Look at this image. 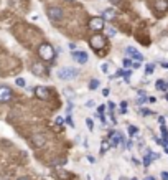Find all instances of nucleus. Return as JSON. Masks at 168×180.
<instances>
[{
	"label": "nucleus",
	"mask_w": 168,
	"mask_h": 180,
	"mask_svg": "<svg viewBox=\"0 0 168 180\" xmlns=\"http://www.w3.org/2000/svg\"><path fill=\"white\" fill-rule=\"evenodd\" d=\"M55 55H56V51H55V48L50 43H43L38 48V56L41 58L43 61H53L55 60Z\"/></svg>",
	"instance_id": "f257e3e1"
},
{
	"label": "nucleus",
	"mask_w": 168,
	"mask_h": 180,
	"mask_svg": "<svg viewBox=\"0 0 168 180\" xmlns=\"http://www.w3.org/2000/svg\"><path fill=\"white\" fill-rule=\"evenodd\" d=\"M79 74V71L76 68H71V66H65V68H60L56 71V76L60 79H65V81H69V79H74Z\"/></svg>",
	"instance_id": "f03ea898"
},
{
	"label": "nucleus",
	"mask_w": 168,
	"mask_h": 180,
	"mask_svg": "<svg viewBox=\"0 0 168 180\" xmlns=\"http://www.w3.org/2000/svg\"><path fill=\"white\" fill-rule=\"evenodd\" d=\"M89 45H91L92 50L99 51L106 46V37H102V35H92L89 38Z\"/></svg>",
	"instance_id": "7ed1b4c3"
},
{
	"label": "nucleus",
	"mask_w": 168,
	"mask_h": 180,
	"mask_svg": "<svg viewBox=\"0 0 168 180\" xmlns=\"http://www.w3.org/2000/svg\"><path fill=\"white\" fill-rule=\"evenodd\" d=\"M46 15H48V18L50 20H53V22H60L63 18V10L60 7H50L48 10H46Z\"/></svg>",
	"instance_id": "20e7f679"
},
{
	"label": "nucleus",
	"mask_w": 168,
	"mask_h": 180,
	"mask_svg": "<svg viewBox=\"0 0 168 180\" xmlns=\"http://www.w3.org/2000/svg\"><path fill=\"white\" fill-rule=\"evenodd\" d=\"M89 28L94 32H99L102 28H106V23H104V18L102 17H94V18L89 20Z\"/></svg>",
	"instance_id": "39448f33"
},
{
	"label": "nucleus",
	"mask_w": 168,
	"mask_h": 180,
	"mask_svg": "<svg viewBox=\"0 0 168 180\" xmlns=\"http://www.w3.org/2000/svg\"><path fill=\"white\" fill-rule=\"evenodd\" d=\"M33 91H35V96L40 98V99H43V101L50 99V91H48V88H45V86H36Z\"/></svg>",
	"instance_id": "423d86ee"
},
{
	"label": "nucleus",
	"mask_w": 168,
	"mask_h": 180,
	"mask_svg": "<svg viewBox=\"0 0 168 180\" xmlns=\"http://www.w3.org/2000/svg\"><path fill=\"white\" fill-rule=\"evenodd\" d=\"M12 89L8 86H0V102H8L12 99Z\"/></svg>",
	"instance_id": "0eeeda50"
},
{
	"label": "nucleus",
	"mask_w": 168,
	"mask_h": 180,
	"mask_svg": "<svg viewBox=\"0 0 168 180\" xmlns=\"http://www.w3.org/2000/svg\"><path fill=\"white\" fill-rule=\"evenodd\" d=\"M71 56L79 65H86V63H88V53H86V51H73Z\"/></svg>",
	"instance_id": "6e6552de"
},
{
	"label": "nucleus",
	"mask_w": 168,
	"mask_h": 180,
	"mask_svg": "<svg viewBox=\"0 0 168 180\" xmlns=\"http://www.w3.org/2000/svg\"><path fill=\"white\" fill-rule=\"evenodd\" d=\"M125 51H127V56H129V58H134L135 61H140V63H142L143 55H142V53H138V51L134 48V46H129V48H127Z\"/></svg>",
	"instance_id": "1a4fd4ad"
},
{
	"label": "nucleus",
	"mask_w": 168,
	"mask_h": 180,
	"mask_svg": "<svg viewBox=\"0 0 168 180\" xmlns=\"http://www.w3.org/2000/svg\"><path fill=\"white\" fill-rule=\"evenodd\" d=\"M153 7L157 12H160V13H163V12L168 10V0H155Z\"/></svg>",
	"instance_id": "9d476101"
},
{
	"label": "nucleus",
	"mask_w": 168,
	"mask_h": 180,
	"mask_svg": "<svg viewBox=\"0 0 168 180\" xmlns=\"http://www.w3.org/2000/svg\"><path fill=\"white\" fill-rule=\"evenodd\" d=\"M31 71H33V74H36V76H43V74L46 73V69H45V66L41 65V63H35V65L31 66Z\"/></svg>",
	"instance_id": "9b49d317"
},
{
	"label": "nucleus",
	"mask_w": 168,
	"mask_h": 180,
	"mask_svg": "<svg viewBox=\"0 0 168 180\" xmlns=\"http://www.w3.org/2000/svg\"><path fill=\"white\" fill-rule=\"evenodd\" d=\"M33 144H35V147H41L46 144V137L43 134H36V136H33Z\"/></svg>",
	"instance_id": "f8f14e48"
},
{
	"label": "nucleus",
	"mask_w": 168,
	"mask_h": 180,
	"mask_svg": "<svg viewBox=\"0 0 168 180\" xmlns=\"http://www.w3.org/2000/svg\"><path fill=\"white\" fill-rule=\"evenodd\" d=\"M102 18L104 20H114L115 18V12L112 8H106L102 12Z\"/></svg>",
	"instance_id": "ddd939ff"
},
{
	"label": "nucleus",
	"mask_w": 168,
	"mask_h": 180,
	"mask_svg": "<svg viewBox=\"0 0 168 180\" xmlns=\"http://www.w3.org/2000/svg\"><path fill=\"white\" fill-rule=\"evenodd\" d=\"M155 86H157V89H160V91H168V84L163 79H158L157 83H155Z\"/></svg>",
	"instance_id": "4468645a"
},
{
	"label": "nucleus",
	"mask_w": 168,
	"mask_h": 180,
	"mask_svg": "<svg viewBox=\"0 0 168 180\" xmlns=\"http://www.w3.org/2000/svg\"><path fill=\"white\" fill-rule=\"evenodd\" d=\"M56 175L60 178H71V173H68L65 170H56Z\"/></svg>",
	"instance_id": "2eb2a0df"
},
{
	"label": "nucleus",
	"mask_w": 168,
	"mask_h": 180,
	"mask_svg": "<svg viewBox=\"0 0 168 180\" xmlns=\"http://www.w3.org/2000/svg\"><path fill=\"white\" fill-rule=\"evenodd\" d=\"M143 165H145V167H148L150 165V162H152V155H150V150H147V155H145V157H143Z\"/></svg>",
	"instance_id": "dca6fc26"
},
{
	"label": "nucleus",
	"mask_w": 168,
	"mask_h": 180,
	"mask_svg": "<svg viewBox=\"0 0 168 180\" xmlns=\"http://www.w3.org/2000/svg\"><path fill=\"white\" fill-rule=\"evenodd\" d=\"M109 147H111V144H109V141H104V142H102V146H101V154L107 152V150H109Z\"/></svg>",
	"instance_id": "f3484780"
},
{
	"label": "nucleus",
	"mask_w": 168,
	"mask_h": 180,
	"mask_svg": "<svg viewBox=\"0 0 168 180\" xmlns=\"http://www.w3.org/2000/svg\"><path fill=\"white\" fill-rule=\"evenodd\" d=\"M115 33H117V32H115V28H112V27H106V35H107V37H114Z\"/></svg>",
	"instance_id": "a211bd4d"
},
{
	"label": "nucleus",
	"mask_w": 168,
	"mask_h": 180,
	"mask_svg": "<svg viewBox=\"0 0 168 180\" xmlns=\"http://www.w3.org/2000/svg\"><path fill=\"white\" fill-rule=\"evenodd\" d=\"M127 131H129L130 136H137V132H138V129L135 126H129V127H127Z\"/></svg>",
	"instance_id": "6ab92c4d"
},
{
	"label": "nucleus",
	"mask_w": 168,
	"mask_h": 180,
	"mask_svg": "<svg viewBox=\"0 0 168 180\" xmlns=\"http://www.w3.org/2000/svg\"><path fill=\"white\" fill-rule=\"evenodd\" d=\"M99 88V81L97 79H92L91 83H89V89H97Z\"/></svg>",
	"instance_id": "aec40b11"
},
{
	"label": "nucleus",
	"mask_w": 168,
	"mask_h": 180,
	"mask_svg": "<svg viewBox=\"0 0 168 180\" xmlns=\"http://www.w3.org/2000/svg\"><path fill=\"white\" fill-rule=\"evenodd\" d=\"M122 76H124V81H125V83H129V81H130V76H132V71H130V69H129V71H124Z\"/></svg>",
	"instance_id": "412c9836"
},
{
	"label": "nucleus",
	"mask_w": 168,
	"mask_h": 180,
	"mask_svg": "<svg viewBox=\"0 0 168 180\" xmlns=\"http://www.w3.org/2000/svg\"><path fill=\"white\" fill-rule=\"evenodd\" d=\"M15 83H17V86H20V88H25V79H23V78H17L15 79Z\"/></svg>",
	"instance_id": "4be33fe9"
},
{
	"label": "nucleus",
	"mask_w": 168,
	"mask_h": 180,
	"mask_svg": "<svg viewBox=\"0 0 168 180\" xmlns=\"http://www.w3.org/2000/svg\"><path fill=\"white\" fill-rule=\"evenodd\" d=\"M132 65H134V61H132L130 58H125L124 60V68H130Z\"/></svg>",
	"instance_id": "5701e85b"
},
{
	"label": "nucleus",
	"mask_w": 168,
	"mask_h": 180,
	"mask_svg": "<svg viewBox=\"0 0 168 180\" xmlns=\"http://www.w3.org/2000/svg\"><path fill=\"white\" fill-rule=\"evenodd\" d=\"M86 126L89 127V131L94 129V122H92V119H86Z\"/></svg>",
	"instance_id": "b1692460"
},
{
	"label": "nucleus",
	"mask_w": 168,
	"mask_h": 180,
	"mask_svg": "<svg viewBox=\"0 0 168 180\" xmlns=\"http://www.w3.org/2000/svg\"><path fill=\"white\" fill-rule=\"evenodd\" d=\"M140 112H142V116H153V112L150 109H140Z\"/></svg>",
	"instance_id": "393cba45"
},
{
	"label": "nucleus",
	"mask_w": 168,
	"mask_h": 180,
	"mask_svg": "<svg viewBox=\"0 0 168 180\" xmlns=\"http://www.w3.org/2000/svg\"><path fill=\"white\" fill-rule=\"evenodd\" d=\"M153 63H148V65H147V74H152V71H153Z\"/></svg>",
	"instance_id": "a878e982"
},
{
	"label": "nucleus",
	"mask_w": 168,
	"mask_h": 180,
	"mask_svg": "<svg viewBox=\"0 0 168 180\" xmlns=\"http://www.w3.org/2000/svg\"><path fill=\"white\" fill-rule=\"evenodd\" d=\"M101 69H102V73H107L109 71V63H104V65L101 66Z\"/></svg>",
	"instance_id": "bb28decb"
},
{
	"label": "nucleus",
	"mask_w": 168,
	"mask_h": 180,
	"mask_svg": "<svg viewBox=\"0 0 168 180\" xmlns=\"http://www.w3.org/2000/svg\"><path fill=\"white\" fill-rule=\"evenodd\" d=\"M94 106H96V102L92 101V99H89L88 102H86V108H94Z\"/></svg>",
	"instance_id": "cd10ccee"
},
{
	"label": "nucleus",
	"mask_w": 168,
	"mask_h": 180,
	"mask_svg": "<svg viewBox=\"0 0 168 180\" xmlns=\"http://www.w3.org/2000/svg\"><path fill=\"white\" fill-rule=\"evenodd\" d=\"M155 142L160 144V146H163L165 147V142H163V139H160V137H155Z\"/></svg>",
	"instance_id": "c85d7f7f"
},
{
	"label": "nucleus",
	"mask_w": 168,
	"mask_h": 180,
	"mask_svg": "<svg viewBox=\"0 0 168 180\" xmlns=\"http://www.w3.org/2000/svg\"><path fill=\"white\" fill-rule=\"evenodd\" d=\"M56 124H65V118H56Z\"/></svg>",
	"instance_id": "c756f323"
},
{
	"label": "nucleus",
	"mask_w": 168,
	"mask_h": 180,
	"mask_svg": "<svg viewBox=\"0 0 168 180\" xmlns=\"http://www.w3.org/2000/svg\"><path fill=\"white\" fill-rule=\"evenodd\" d=\"M97 111H99V114H104V111H106V106L102 104V106H99V109H97Z\"/></svg>",
	"instance_id": "7c9ffc66"
},
{
	"label": "nucleus",
	"mask_w": 168,
	"mask_h": 180,
	"mask_svg": "<svg viewBox=\"0 0 168 180\" xmlns=\"http://www.w3.org/2000/svg\"><path fill=\"white\" fill-rule=\"evenodd\" d=\"M66 122H68L69 126H74V124H73V119H71V116H68V118H66Z\"/></svg>",
	"instance_id": "2f4dec72"
},
{
	"label": "nucleus",
	"mask_w": 168,
	"mask_h": 180,
	"mask_svg": "<svg viewBox=\"0 0 168 180\" xmlns=\"http://www.w3.org/2000/svg\"><path fill=\"white\" fill-rule=\"evenodd\" d=\"M161 178H163V180H168V173L163 172V173H161Z\"/></svg>",
	"instance_id": "473e14b6"
},
{
	"label": "nucleus",
	"mask_w": 168,
	"mask_h": 180,
	"mask_svg": "<svg viewBox=\"0 0 168 180\" xmlns=\"http://www.w3.org/2000/svg\"><path fill=\"white\" fill-rule=\"evenodd\" d=\"M132 66H134V68H140V61H135V63H134V65H132Z\"/></svg>",
	"instance_id": "72a5a7b5"
},
{
	"label": "nucleus",
	"mask_w": 168,
	"mask_h": 180,
	"mask_svg": "<svg viewBox=\"0 0 168 180\" xmlns=\"http://www.w3.org/2000/svg\"><path fill=\"white\" fill-rule=\"evenodd\" d=\"M102 96H109V89H102Z\"/></svg>",
	"instance_id": "f704fd0d"
},
{
	"label": "nucleus",
	"mask_w": 168,
	"mask_h": 180,
	"mask_svg": "<svg viewBox=\"0 0 168 180\" xmlns=\"http://www.w3.org/2000/svg\"><path fill=\"white\" fill-rule=\"evenodd\" d=\"M88 160L91 162V164H94V162H96V159H94V157H91V155H89V157H88Z\"/></svg>",
	"instance_id": "c9c22d12"
},
{
	"label": "nucleus",
	"mask_w": 168,
	"mask_h": 180,
	"mask_svg": "<svg viewBox=\"0 0 168 180\" xmlns=\"http://www.w3.org/2000/svg\"><path fill=\"white\" fill-rule=\"evenodd\" d=\"M161 68H165V69H168V63H166V61H163V63H161Z\"/></svg>",
	"instance_id": "e433bc0d"
},
{
	"label": "nucleus",
	"mask_w": 168,
	"mask_h": 180,
	"mask_svg": "<svg viewBox=\"0 0 168 180\" xmlns=\"http://www.w3.org/2000/svg\"><path fill=\"white\" fill-rule=\"evenodd\" d=\"M143 180H157V178H155V177H152V175H148V177H145Z\"/></svg>",
	"instance_id": "4c0bfd02"
},
{
	"label": "nucleus",
	"mask_w": 168,
	"mask_h": 180,
	"mask_svg": "<svg viewBox=\"0 0 168 180\" xmlns=\"http://www.w3.org/2000/svg\"><path fill=\"white\" fill-rule=\"evenodd\" d=\"M158 122H160V126L165 124V119H163V118H158Z\"/></svg>",
	"instance_id": "58836bf2"
},
{
	"label": "nucleus",
	"mask_w": 168,
	"mask_h": 180,
	"mask_svg": "<svg viewBox=\"0 0 168 180\" xmlns=\"http://www.w3.org/2000/svg\"><path fill=\"white\" fill-rule=\"evenodd\" d=\"M120 108L125 109V108H127V102H125V101H124V102H120Z\"/></svg>",
	"instance_id": "ea45409f"
},
{
	"label": "nucleus",
	"mask_w": 168,
	"mask_h": 180,
	"mask_svg": "<svg viewBox=\"0 0 168 180\" xmlns=\"http://www.w3.org/2000/svg\"><path fill=\"white\" fill-rule=\"evenodd\" d=\"M112 3H117V5H119V3H120V0H112Z\"/></svg>",
	"instance_id": "a19ab883"
},
{
	"label": "nucleus",
	"mask_w": 168,
	"mask_h": 180,
	"mask_svg": "<svg viewBox=\"0 0 168 180\" xmlns=\"http://www.w3.org/2000/svg\"><path fill=\"white\" fill-rule=\"evenodd\" d=\"M165 99H166V101H168V94H165Z\"/></svg>",
	"instance_id": "79ce46f5"
},
{
	"label": "nucleus",
	"mask_w": 168,
	"mask_h": 180,
	"mask_svg": "<svg viewBox=\"0 0 168 180\" xmlns=\"http://www.w3.org/2000/svg\"><path fill=\"white\" fill-rule=\"evenodd\" d=\"M20 180H28V178H20Z\"/></svg>",
	"instance_id": "37998d69"
},
{
	"label": "nucleus",
	"mask_w": 168,
	"mask_h": 180,
	"mask_svg": "<svg viewBox=\"0 0 168 180\" xmlns=\"http://www.w3.org/2000/svg\"><path fill=\"white\" fill-rule=\"evenodd\" d=\"M132 180H137V178H132Z\"/></svg>",
	"instance_id": "c03bdc74"
}]
</instances>
